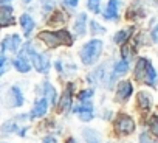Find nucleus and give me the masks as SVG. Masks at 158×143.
I'll return each mask as SVG.
<instances>
[{"label":"nucleus","instance_id":"nucleus-19","mask_svg":"<svg viewBox=\"0 0 158 143\" xmlns=\"http://www.w3.org/2000/svg\"><path fill=\"white\" fill-rule=\"evenodd\" d=\"M44 90H45L47 100H50V103L54 104V103H56V90H54V87H53L50 83H45V84H44Z\"/></svg>","mask_w":158,"mask_h":143},{"label":"nucleus","instance_id":"nucleus-8","mask_svg":"<svg viewBox=\"0 0 158 143\" xmlns=\"http://www.w3.org/2000/svg\"><path fill=\"white\" fill-rule=\"evenodd\" d=\"M119 8H121V0H109L107 3V10L104 13L106 19H112L116 20L119 17Z\"/></svg>","mask_w":158,"mask_h":143},{"label":"nucleus","instance_id":"nucleus-10","mask_svg":"<svg viewBox=\"0 0 158 143\" xmlns=\"http://www.w3.org/2000/svg\"><path fill=\"white\" fill-rule=\"evenodd\" d=\"M0 20H2V27H8L11 24H14V17H13V8L3 5L0 10Z\"/></svg>","mask_w":158,"mask_h":143},{"label":"nucleus","instance_id":"nucleus-23","mask_svg":"<svg viewBox=\"0 0 158 143\" xmlns=\"http://www.w3.org/2000/svg\"><path fill=\"white\" fill-rule=\"evenodd\" d=\"M90 28H92V33H93V34H96V33H106V30H104L101 25H98L95 20L90 22Z\"/></svg>","mask_w":158,"mask_h":143},{"label":"nucleus","instance_id":"nucleus-6","mask_svg":"<svg viewBox=\"0 0 158 143\" xmlns=\"http://www.w3.org/2000/svg\"><path fill=\"white\" fill-rule=\"evenodd\" d=\"M20 45H22V39H20V36H17V34H11V36H8V37L3 39V42H2V51H3V53H5L6 50H10V51H16Z\"/></svg>","mask_w":158,"mask_h":143},{"label":"nucleus","instance_id":"nucleus-14","mask_svg":"<svg viewBox=\"0 0 158 143\" xmlns=\"http://www.w3.org/2000/svg\"><path fill=\"white\" fill-rule=\"evenodd\" d=\"M20 25H22V28H23V31H25V36H30L31 34V31L34 30V20L31 19V16H28V14H22V17H20Z\"/></svg>","mask_w":158,"mask_h":143},{"label":"nucleus","instance_id":"nucleus-3","mask_svg":"<svg viewBox=\"0 0 158 143\" xmlns=\"http://www.w3.org/2000/svg\"><path fill=\"white\" fill-rule=\"evenodd\" d=\"M25 51H27L28 58H31V62L34 64V67L37 68V72H40V73H47V72L50 70V61L47 59V56L42 54V53H39V51H36L31 44H27Z\"/></svg>","mask_w":158,"mask_h":143},{"label":"nucleus","instance_id":"nucleus-20","mask_svg":"<svg viewBox=\"0 0 158 143\" xmlns=\"http://www.w3.org/2000/svg\"><path fill=\"white\" fill-rule=\"evenodd\" d=\"M11 98H14L13 106H16V107L22 106V103H23V97H22V92H20L17 87H13V89H11Z\"/></svg>","mask_w":158,"mask_h":143},{"label":"nucleus","instance_id":"nucleus-12","mask_svg":"<svg viewBox=\"0 0 158 143\" xmlns=\"http://www.w3.org/2000/svg\"><path fill=\"white\" fill-rule=\"evenodd\" d=\"M47 109H48V100L47 98H42V100H39L37 103H36V106H34V109L31 110V118H39V117H42V115H45V112H47Z\"/></svg>","mask_w":158,"mask_h":143},{"label":"nucleus","instance_id":"nucleus-33","mask_svg":"<svg viewBox=\"0 0 158 143\" xmlns=\"http://www.w3.org/2000/svg\"><path fill=\"white\" fill-rule=\"evenodd\" d=\"M143 143H150V141H146V140H144V138H143Z\"/></svg>","mask_w":158,"mask_h":143},{"label":"nucleus","instance_id":"nucleus-9","mask_svg":"<svg viewBox=\"0 0 158 143\" xmlns=\"http://www.w3.org/2000/svg\"><path fill=\"white\" fill-rule=\"evenodd\" d=\"M73 110L79 115V118H81L82 121H89V120H92V117H93V107H92V104L74 106Z\"/></svg>","mask_w":158,"mask_h":143},{"label":"nucleus","instance_id":"nucleus-32","mask_svg":"<svg viewBox=\"0 0 158 143\" xmlns=\"http://www.w3.org/2000/svg\"><path fill=\"white\" fill-rule=\"evenodd\" d=\"M0 2H2V3H5V2H10V0H0Z\"/></svg>","mask_w":158,"mask_h":143},{"label":"nucleus","instance_id":"nucleus-30","mask_svg":"<svg viewBox=\"0 0 158 143\" xmlns=\"http://www.w3.org/2000/svg\"><path fill=\"white\" fill-rule=\"evenodd\" d=\"M44 143H56V140H54V137H45Z\"/></svg>","mask_w":158,"mask_h":143},{"label":"nucleus","instance_id":"nucleus-11","mask_svg":"<svg viewBox=\"0 0 158 143\" xmlns=\"http://www.w3.org/2000/svg\"><path fill=\"white\" fill-rule=\"evenodd\" d=\"M132 92H133V89H132V84L129 81L119 83V86H118V100H121V101L129 100V97L132 95Z\"/></svg>","mask_w":158,"mask_h":143},{"label":"nucleus","instance_id":"nucleus-5","mask_svg":"<svg viewBox=\"0 0 158 143\" xmlns=\"http://www.w3.org/2000/svg\"><path fill=\"white\" fill-rule=\"evenodd\" d=\"M149 65L150 62L146 59V58H139L136 61V65H135V78L141 83H146V76H147V70H149Z\"/></svg>","mask_w":158,"mask_h":143},{"label":"nucleus","instance_id":"nucleus-22","mask_svg":"<svg viewBox=\"0 0 158 143\" xmlns=\"http://www.w3.org/2000/svg\"><path fill=\"white\" fill-rule=\"evenodd\" d=\"M65 19H67V16L62 13V11H57L51 19H50V24H59V22H65Z\"/></svg>","mask_w":158,"mask_h":143},{"label":"nucleus","instance_id":"nucleus-29","mask_svg":"<svg viewBox=\"0 0 158 143\" xmlns=\"http://www.w3.org/2000/svg\"><path fill=\"white\" fill-rule=\"evenodd\" d=\"M152 39H153V42H158V25L153 28V31H152Z\"/></svg>","mask_w":158,"mask_h":143},{"label":"nucleus","instance_id":"nucleus-26","mask_svg":"<svg viewBox=\"0 0 158 143\" xmlns=\"http://www.w3.org/2000/svg\"><path fill=\"white\" fill-rule=\"evenodd\" d=\"M121 54H123V58H126V61L130 58V50L127 48V45H124V47H123V50H121Z\"/></svg>","mask_w":158,"mask_h":143},{"label":"nucleus","instance_id":"nucleus-28","mask_svg":"<svg viewBox=\"0 0 158 143\" xmlns=\"http://www.w3.org/2000/svg\"><path fill=\"white\" fill-rule=\"evenodd\" d=\"M0 70H2V73L6 72V56L5 54H2V67H0Z\"/></svg>","mask_w":158,"mask_h":143},{"label":"nucleus","instance_id":"nucleus-24","mask_svg":"<svg viewBox=\"0 0 158 143\" xmlns=\"http://www.w3.org/2000/svg\"><path fill=\"white\" fill-rule=\"evenodd\" d=\"M92 95H93V90H82L81 93L77 95V98L81 100V101H85V100H90Z\"/></svg>","mask_w":158,"mask_h":143},{"label":"nucleus","instance_id":"nucleus-31","mask_svg":"<svg viewBox=\"0 0 158 143\" xmlns=\"http://www.w3.org/2000/svg\"><path fill=\"white\" fill-rule=\"evenodd\" d=\"M68 143H76V141H74L73 138H70V140H68Z\"/></svg>","mask_w":158,"mask_h":143},{"label":"nucleus","instance_id":"nucleus-27","mask_svg":"<svg viewBox=\"0 0 158 143\" xmlns=\"http://www.w3.org/2000/svg\"><path fill=\"white\" fill-rule=\"evenodd\" d=\"M77 2H79V0H64V3H65L67 6H70V8L77 6Z\"/></svg>","mask_w":158,"mask_h":143},{"label":"nucleus","instance_id":"nucleus-21","mask_svg":"<svg viewBox=\"0 0 158 143\" xmlns=\"http://www.w3.org/2000/svg\"><path fill=\"white\" fill-rule=\"evenodd\" d=\"M149 128H150V132H152L155 137H158V117H156V115H153V117L150 118Z\"/></svg>","mask_w":158,"mask_h":143},{"label":"nucleus","instance_id":"nucleus-25","mask_svg":"<svg viewBox=\"0 0 158 143\" xmlns=\"http://www.w3.org/2000/svg\"><path fill=\"white\" fill-rule=\"evenodd\" d=\"M99 2L101 0H89V8L93 13H99Z\"/></svg>","mask_w":158,"mask_h":143},{"label":"nucleus","instance_id":"nucleus-34","mask_svg":"<svg viewBox=\"0 0 158 143\" xmlns=\"http://www.w3.org/2000/svg\"><path fill=\"white\" fill-rule=\"evenodd\" d=\"M25 2H27V3H28V2H31V0H25Z\"/></svg>","mask_w":158,"mask_h":143},{"label":"nucleus","instance_id":"nucleus-15","mask_svg":"<svg viewBox=\"0 0 158 143\" xmlns=\"http://www.w3.org/2000/svg\"><path fill=\"white\" fill-rule=\"evenodd\" d=\"M136 101H138V106L141 109H149L152 106V97L146 92H139L136 97Z\"/></svg>","mask_w":158,"mask_h":143},{"label":"nucleus","instance_id":"nucleus-13","mask_svg":"<svg viewBox=\"0 0 158 143\" xmlns=\"http://www.w3.org/2000/svg\"><path fill=\"white\" fill-rule=\"evenodd\" d=\"M85 25H87V14L81 13L74 22V33L77 36H84L85 34Z\"/></svg>","mask_w":158,"mask_h":143},{"label":"nucleus","instance_id":"nucleus-17","mask_svg":"<svg viewBox=\"0 0 158 143\" xmlns=\"http://www.w3.org/2000/svg\"><path fill=\"white\" fill-rule=\"evenodd\" d=\"M70 89H71V87H68V90H67V92L62 95V98H60L59 107H60L62 112H67V110H70V107H73V106H71V93H70Z\"/></svg>","mask_w":158,"mask_h":143},{"label":"nucleus","instance_id":"nucleus-2","mask_svg":"<svg viewBox=\"0 0 158 143\" xmlns=\"http://www.w3.org/2000/svg\"><path fill=\"white\" fill-rule=\"evenodd\" d=\"M101 51H102V42L98 39H93L81 48V59L85 65H92L99 59Z\"/></svg>","mask_w":158,"mask_h":143},{"label":"nucleus","instance_id":"nucleus-1","mask_svg":"<svg viewBox=\"0 0 158 143\" xmlns=\"http://www.w3.org/2000/svg\"><path fill=\"white\" fill-rule=\"evenodd\" d=\"M39 39L44 41L51 48H54L57 45H67V47H70L73 44V36L67 30H60V31H42V33H39Z\"/></svg>","mask_w":158,"mask_h":143},{"label":"nucleus","instance_id":"nucleus-7","mask_svg":"<svg viewBox=\"0 0 158 143\" xmlns=\"http://www.w3.org/2000/svg\"><path fill=\"white\" fill-rule=\"evenodd\" d=\"M14 67H16V70H19V72H22V73H27V72H30V68H31V62H30V59H28V54H27V51L23 50L16 59H14Z\"/></svg>","mask_w":158,"mask_h":143},{"label":"nucleus","instance_id":"nucleus-16","mask_svg":"<svg viewBox=\"0 0 158 143\" xmlns=\"http://www.w3.org/2000/svg\"><path fill=\"white\" fill-rule=\"evenodd\" d=\"M132 31L133 28H127V30H121L115 34V42L116 44H121V45H126V42L129 41V37L132 36Z\"/></svg>","mask_w":158,"mask_h":143},{"label":"nucleus","instance_id":"nucleus-18","mask_svg":"<svg viewBox=\"0 0 158 143\" xmlns=\"http://www.w3.org/2000/svg\"><path fill=\"white\" fill-rule=\"evenodd\" d=\"M127 70H129V62L127 61H119L116 65H115V70H113V78L115 76H119V75H124L127 73Z\"/></svg>","mask_w":158,"mask_h":143},{"label":"nucleus","instance_id":"nucleus-4","mask_svg":"<svg viewBox=\"0 0 158 143\" xmlns=\"http://www.w3.org/2000/svg\"><path fill=\"white\" fill-rule=\"evenodd\" d=\"M116 129L121 134H132L135 131V121L129 115H119L116 120Z\"/></svg>","mask_w":158,"mask_h":143}]
</instances>
